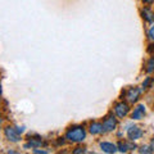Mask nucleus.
<instances>
[{"label": "nucleus", "mask_w": 154, "mask_h": 154, "mask_svg": "<svg viewBox=\"0 0 154 154\" xmlns=\"http://www.w3.org/2000/svg\"><path fill=\"white\" fill-rule=\"evenodd\" d=\"M66 139L72 143H81L86 139V131L82 126H73L67 130Z\"/></svg>", "instance_id": "nucleus-1"}, {"label": "nucleus", "mask_w": 154, "mask_h": 154, "mask_svg": "<svg viewBox=\"0 0 154 154\" xmlns=\"http://www.w3.org/2000/svg\"><path fill=\"white\" fill-rule=\"evenodd\" d=\"M103 127H104V132H112L117 127V118L114 116H107L103 121Z\"/></svg>", "instance_id": "nucleus-2"}, {"label": "nucleus", "mask_w": 154, "mask_h": 154, "mask_svg": "<svg viewBox=\"0 0 154 154\" xmlns=\"http://www.w3.org/2000/svg\"><path fill=\"white\" fill-rule=\"evenodd\" d=\"M4 135H5V137L8 139L9 141H12V143H18L19 140H21L19 132L17 131L16 127H11V126L5 127V128H4Z\"/></svg>", "instance_id": "nucleus-3"}, {"label": "nucleus", "mask_w": 154, "mask_h": 154, "mask_svg": "<svg viewBox=\"0 0 154 154\" xmlns=\"http://www.w3.org/2000/svg\"><path fill=\"white\" fill-rule=\"evenodd\" d=\"M114 112H116V114H117V117L123 118V117H126V116L128 114L130 107H128L126 103H123V102L117 103V104L114 105Z\"/></svg>", "instance_id": "nucleus-4"}, {"label": "nucleus", "mask_w": 154, "mask_h": 154, "mask_svg": "<svg viewBox=\"0 0 154 154\" xmlns=\"http://www.w3.org/2000/svg\"><path fill=\"white\" fill-rule=\"evenodd\" d=\"M127 136L130 140H132V141L139 140V139L143 136V130L137 126H131L127 130Z\"/></svg>", "instance_id": "nucleus-5"}, {"label": "nucleus", "mask_w": 154, "mask_h": 154, "mask_svg": "<svg viewBox=\"0 0 154 154\" xmlns=\"http://www.w3.org/2000/svg\"><path fill=\"white\" fill-rule=\"evenodd\" d=\"M140 94H141V90L139 88H130L127 91V99L130 103H136L139 98H140Z\"/></svg>", "instance_id": "nucleus-6"}, {"label": "nucleus", "mask_w": 154, "mask_h": 154, "mask_svg": "<svg viewBox=\"0 0 154 154\" xmlns=\"http://www.w3.org/2000/svg\"><path fill=\"white\" fill-rule=\"evenodd\" d=\"M145 113H146L145 105L140 104V105H137V107L134 109V112H132V114H131V118H132V119H141L144 116H145Z\"/></svg>", "instance_id": "nucleus-7"}, {"label": "nucleus", "mask_w": 154, "mask_h": 154, "mask_svg": "<svg viewBox=\"0 0 154 154\" xmlns=\"http://www.w3.org/2000/svg\"><path fill=\"white\" fill-rule=\"evenodd\" d=\"M100 149H102L104 153H116L118 150V146L116 145V144H113V143L104 141V143L100 144Z\"/></svg>", "instance_id": "nucleus-8"}, {"label": "nucleus", "mask_w": 154, "mask_h": 154, "mask_svg": "<svg viewBox=\"0 0 154 154\" xmlns=\"http://www.w3.org/2000/svg\"><path fill=\"white\" fill-rule=\"evenodd\" d=\"M104 132V127H103V123H99V122H94L90 125V134L91 135H100Z\"/></svg>", "instance_id": "nucleus-9"}, {"label": "nucleus", "mask_w": 154, "mask_h": 154, "mask_svg": "<svg viewBox=\"0 0 154 154\" xmlns=\"http://www.w3.org/2000/svg\"><path fill=\"white\" fill-rule=\"evenodd\" d=\"M141 14H143V18L145 19L148 23H154V13L149 8H144L141 11Z\"/></svg>", "instance_id": "nucleus-10"}, {"label": "nucleus", "mask_w": 154, "mask_h": 154, "mask_svg": "<svg viewBox=\"0 0 154 154\" xmlns=\"http://www.w3.org/2000/svg\"><path fill=\"white\" fill-rule=\"evenodd\" d=\"M42 145V140H41V137H36V139H28V143L25 145L26 149L28 148H37V146H41Z\"/></svg>", "instance_id": "nucleus-11"}, {"label": "nucleus", "mask_w": 154, "mask_h": 154, "mask_svg": "<svg viewBox=\"0 0 154 154\" xmlns=\"http://www.w3.org/2000/svg\"><path fill=\"white\" fill-rule=\"evenodd\" d=\"M118 150L119 152H122V153H126L127 150H130V149H134L135 148V144L132 145V144H128V143H123V141H121V143H118Z\"/></svg>", "instance_id": "nucleus-12"}, {"label": "nucleus", "mask_w": 154, "mask_h": 154, "mask_svg": "<svg viewBox=\"0 0 154 154\" xmlns=\"http://www.w3.org/2000/svg\"><path fill=\"white\" fill-rule=\"evenodd\" d=\"M146 72H148V73H152V72H154V55L150 57V59H149V62H148Z\"/></svg>", "instance_id": "nucleus-13"}, {"label": "nucleus", "mask_w": 154, "mask_h": 154, "mask_svg": "<svg viewBox=\"0 0 154 154\" xmlns=\"http://www.w3.org/2000/svg\"><path fill=\"white\" fill-rule=\"evenodd\" d=\"M154 150H153V148L150 146V145H146V146H143L141 149H140V153H153Z\"/></svg>", "instance_id": "nucleus-14"}, {"label": "nucleus", "mask_w": 154, "mask_h": 154, "mask_svg": "<svg viewBox=\"0 0 154 154\" xmlns=\"http://www.w3.org/2000/svg\"><path fill=\"white\" fill-rule=\"evenodd\" d=\"M148 36H149V38L154 42V25L149 28V31H148Z\"/></svg>", "instance_id": "nucleus-15"}, {"label": "nucleus", "mask_w": 154, "mask_h": 154, "mask_svg": "<svg viewBox=\"0 0 154 154\" xmlns=\"http://www.w3.org/2000/svg\"><path fill=\"white\" fill-rule=\"evenodd\" d=\"M152 81H153V79L152 77H146V80L144 81V84H143V86H144V89H148L149 86H150V84H152Z\"/></svg>", "instance_id": "nucleus-16"}, {"label": "nucleus", "mask_w": 154, "mask_h": 154, "mask_svg": "<svg viewBox=\"0 0 154 154\" xmlns=\"http://www.w3.org/2000/svg\"><path fill=\"white\" fill-rule=\"evenodd\" d=\"M85 152V148H77L73 150V153H84Z\"/></svg>", "instance_id": "nucleus-17"}, {"label": "nucleus", "mask_w": 154, "mask_h": 154, "mask_svg": "<svg viewBox=\"0 0 154 154\" xmlns=\"http://www.w3.org/2000/svg\"><path fill=\"white\" fill-rule=\"evenodd\" d=\"M17 128V131L19 132V134H22L23 131H25V128H23V127H16Z\"/></svg>", "instance_id": "nucleus-18"}, {"label": "nucleus", "mask_w": 154, "mask_h": 154, "mask_svg": "<svg viewBox=\"0 0 154 154\" xmlns=\"http://www.w3.org/2000/svg\"><path fill=\"white\" fill-rule=\"evenodd\" d=\"M143 2L145 3V4H153V3H154V0H143Z\"/></svg>", "instance_id": "nucleus-19"}]
</instances>
